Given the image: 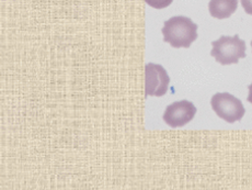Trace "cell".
<instances>
[{
    "label": "cell",
    "instance_id": "cell-1",
    "mask_svg": "<svg viewBox=\"0 0 252 190\" xmlns=\"http://www.w3.org/2000/svg\"><path fill=\"white\" fill-rule=\"evenodd\" d=\"M163 41L174 48H188L197 38V26L190 18L172 17L164 21L162 28Z\"/></svg>",
    "mask_w": 252,
    "mask_h": 190
},
{
    "label": "cell",
    "instance_id": "cell-2",
    "mask_svg": "<svg viewBox=\"0 0 252 190\" xmlns=\"http://www.w3.org/2000/svg\"><path fill=\"white\" fill-rule=\"evenodd\" d=\"M211 55L221 65L237 64L240 58L246 57V42L239 36L220 37L212 43Z\"/></svg>",
    "mask_w": 252,
    "mask_h": 190
},
{
    "label": "cell",
    "instance_id": "cell-3",
    "mask_svg": "<svg viewBox=\"0 0 252 190\" xmlns=\"http://www.w3.org/2000/svg\"><path fill=\"white\" fill-rule=\"evenodd\" d=\"M211 106L215 114L228 123L240 121L246 114L242 102L228 92H218L213 96Z\"/></svg>",
    "mask_w": 252,
    "mask_h": 190
},
{
    "label": "cell",
    "instance_id": "cell-4",
    "mask_svg": "<svg viewBox=\"0 0 252 190\" xmlns=\"http://www.w3.org/2000/svg\"><path fill=\"white\" fill-rule=\"evenodd\" d=\"M170 78L166 70L158 64L149 63L145 66V95L162 97L167 94Z\"/></svg>",
    "mask_w": 252,
    "mask_h": 190
},
{
    "label": "cell",
    "instance_id": "cell-5",
    "mask_svg": "<svg viewBox=\"0 0 252 190\" xmlns=\"http://www.w3.org/2000/svg\"><path fill=\"white\" fill-rule=\"evenodd\" d=\"M196 108L188 100L176 101L168 106L163 114V121L170 128H182L194 119Z\"/></svg>",
    "mask_w": 252,
    "mask_h": 190
},
{
    "label": "cell",
    "instance_id": "cell-6",
    "mask_svg": "<svg viewBox=\"0 0 252 190\" xmlns=\"http://www.w3.org/2000/svg\"><path fill=\"white\" fill-rule=\"evenodd\" d=\"M238 8V0H211L208 10L215 19H227L234 14Z\"/></svg>",
    "mask_w": 252,
    "mask_h": 190
},
{
    "label": "cell",
    "instance_id": "cell-7",
    "mask_svg": "<svg viewBox=\"0 0 252 190\" xmlns=\"http://www.w3.org/2000/svg\"><path fill=\"white\" fill-rule=\"evenodd\" d=\"M148 6L155 9H163L170 6L173 0H145Z\"/></svg>",
    "mask_w": 252,
    "mask_h": 190
},
{
    "label": "cell",
    "instance_id": "cell-8",
    "mask_svg": "<svg viewBox=\"0 0 252 190\" xmlns=\"http://www.w3.org/2000/svg\"><path fill=\"white\" fill-rule=\"evenodd\" d=\"M240 2L245 11L252 16V0H240Z\"/></svg>",
    "mask_w": 252,
    "mask_h": 190
},
{
    "label": "cell",
    "instance_id": "cell-9",
    "mask_svg": "<svg viewBox=\"0 0 252 190\" xmlns=\"http://www.w3.org/2000/svg\"><path fill=\"white\" fill-rule=\"evenodd\" d=\"M248 102H250V104L252 105V84L249 86V95H248Z\"/></svg>",
    "mask_w": 252,
    "mask_h": 190
},
{
    "label": "cell",
    "instance_id": "cell-10",
    "mask_svg": "<svg viewBox=\"0 0 252 190\" xmlns=\"http://www.w3.org/2000/svg\"><path fill=\"white\" fill-rule=\"evenodd\" d=\"M251 46H252V42H251Z\"/></svg>",
    "mask_w": 252,
    "mask_h": 190
}]
</instances>
